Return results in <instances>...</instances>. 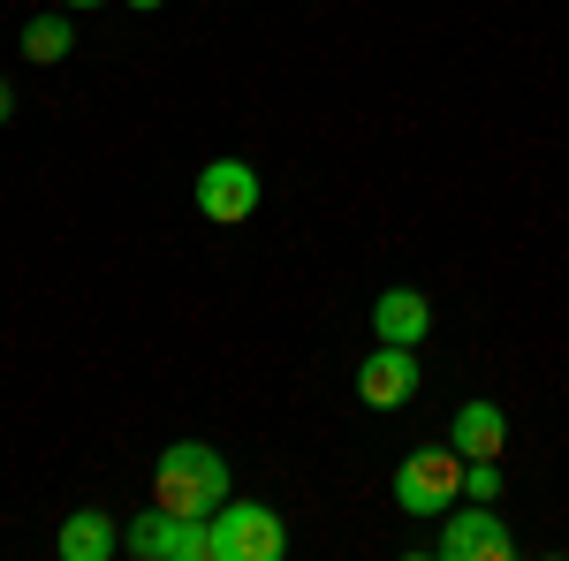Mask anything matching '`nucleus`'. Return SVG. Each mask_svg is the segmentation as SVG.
Listing matches in <instances>:
<instances>
[{
	"label": "nucleus",
	"mask_w": 569,
	"mask_h": 561,
	"mask_svg": "<svg viewBox=\"0 0 569 561\" xmlns=\"http://www.w3.org/2000/svg\"><path fill=\"white\" fill-rule=\"evenodd\" d=\"M69 46H77V31H69L61 16H39V23H23V61H39V69L69 61Z\"/></svg>",
	"instance_id": "obj_10"
},
{
	"label": "nucleus",
	"mask_w": 569,
	"mask_h": 561,
	"mask_svg": "<svg viewBox=\"0 0 569 561\" xmlns=\"http://www.w3.org/2000/svg\"><path fill=\"white\" fill-rule=\"evenodd\" d=\"M357 394H365L372 410H402V402L418 394V357L402 342H380V357H365V372H357Z\"/></svg>",
	"instance_id": "obj_6"
},
{
	"label": "nucleus",
	"mask_w": 569,
	"mask_h": 561,
	"mask_svg": "<svg viewBox=\"0 0 569 561\" xmlns=\"http://www.w3.org/2000/svg\"><path fill=\"white\" fill-rule=\"evenodd\" d=\"M8 107H16V91H8V77H0V122H8Z\"/></svg>",
	"instance_id": "obj_13"
},
{
	"label": "nucleus",
	"mask_w": 569,
	"mask_h": 561,
	"mask_svg": "<svg viewBox=\"0 0 569 561\" xmlns=\"http://www.w3.org/2000/svg\"><path fill=\"white\" fill-rule=\"evenodd\" d=\"M251 206H259V174L243 168V160H206V174H198V213L236 228V220H251Z\"/></svg>",
	"instance_id": "obj_5"
},
{
	"label": "nucleus",
	"mask_w": 569,
	"mask_h": 561,
	"mask_svg": "<svg viewBox=\"0 0 569 561\" xmlns=\"http://www.w3.org/2000/svg\"><path fill=\"white\" fill-rule=\"evenodd\" d=\"M130 8H160V0H130Z\"/></svg>",
	"instance_id": "obj_14"
},
{
	"label": "nucleus",
	"mask_w": 569,
	"mask_h": 561,
	"mask_svg": "<svg viewBox=\"0 0 569 561\" xmlns=\"http://www.w3.org/2000/svg\"><path fill=\"white\" fill-rule=\"evenodd\" d=\"M463 501H501V463H493V455L463 463Z\"/></svg>",
	"instance_id": "obj_12"
},
{
	"label": "nucleus",
	"mask_w": 569,
	"mask_h": 561,
	"mask_svg": "<svg viewBox=\"0 0 569 561\" xmlns=\"http://www.w3.org/2000/svg\"><path fill=\"white\" fill-rule=\"evenodd\" d=\"M152 501L168 517H213L220 501H228V463H220L206 440H176L152 463Z\"/></svg>",
	"instance_id": "obj_1"
},
{
	"label": "nucleus",
	"mask_w": 569,
	"mask_h": 561,
	"mask_svg": "<svg viewBox=\"0 0 569 561\" xmlns=\"http://www.w3.org/2000/svg\"><path fill=\"white\" fill-rule=\"evenodd\" d=\"M372 327H380V342H426V327H433V303L418 297V289H388V297L372 303Z\"/></svg>",
	"instance_id": "obj_8"
},
{
	"label": "nucleus",
	"mask_w": 569,
	"mask_h": 561,
	"mask_svg": "<svg viewBox=\"0 0 569 561\" xmlns=\"http://www.w3.org/2000/svg\"><path fill=\"white\" fill-rule=\"evenodd\" d=\"M448 448H456L463 463L501 455V448H509V418H501L493 402H463V410H456V432H448Z\"/></svg>",
	"instance_id": "obj_7"
},
{
	"label": "nucleus",
	"mask_w": 569,
	"mask_h": 561,
	"mask_svg": "<svg viewBox=\"0 0 569 561\" xmlns=\"http://www.w3.org/2000/svg\"><path fill=\"white\" fill-rule=\"evenodd\" d=\"M289 531L266 501H220L213 509V561H281Z\"/></svg>",
	"instance_id": "obj_3"
},
{
	"label": "nucleus",
	"mask_w": 569,
	"mask_h": 561,
	"mask_svg": "<svg viewBox=\"0 0 569 561\" xmlns=\"http://www.w3.org/2000/svg\"><path fill=\"white\" fill-rule=\"evenodd\" d=\"M69 8H99V0H69Z\"/></svg>",
	"instance_id": "obj_15"
},
{
	"label": "nucleus",
	"mask_w": 569,
	"mask_h": 561,
	"mask_svg": "<svg viewBox=\"0 0 569 561\" xmlns=\"http://www.w3.org/2000/svg\"><path fill=\"white\" fill-rule=\"evenodd\" d=\"M168 531H176V517L152 501V509L130 523V554H137V561H168Z\"/></svg>",
	"instance_id": "obj_11"
},
{
	"label": "nucleus",
	"mask_w": 569,
	"mask_h": 561,
	"mask_svg": "<svg viewBox=\"0 0 569 561\" xmlns=\"http://www.w3.org/2000/svg\"><path fill=\"white\" fill-rule=\"evenodd\" d=\"M463 501V455L456 448H418L395 471V509L402 517H448Z\"/></svg>",
	"instance_id": "obj_2"
},
{
	"label": "nucleus",
	"mask_w": 569,
	"mask_h": 561,
	"mask_svg": "<svg viewBox=\"0 0 569 561\" xmlns=\"http://www.w3.org/2000/svg\"><path fill=\"white\" fill-rule=\"evenodd\" d=\"M107 554H114V523L99 509H77L61 523V561H107Z\"/></svg>",
	"instance_id": "obj_9"
},
{
	"label": "nucleus",
	"mask_w": 569,
	"mask_h": 561,
	"mask_svg": "<svg viewBox=\"0 0 569 561\" xmlns=\"http://www.w3.org/2000/svg\"><path fill=\"white\" fill-rule=\"evenodd\" d=\"M517 554V539H509V523L493 517V509H456L448 531H440V561H509Z\"/></svg>",
	"instance_id": "obj_4"
}]
</instances>
